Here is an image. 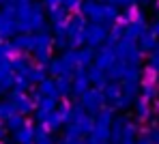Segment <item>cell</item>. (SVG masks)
<instances>
[{"label": "cell", "instance_id": "ac0fdd59", "mask_svg": "<svg viewBox=\"0 0 159 144\" xmlns=\"http://www.w3.org/2000/svg\"><path fill=\"white\" fill-rule=\"evenodd\" d=\"M157 52H159V39H157Z\"/></svg>", "mask_w": 159, "mask_h": 144}, {"label": "cell", "instance_id": "2e32d148", "mask_svg": "<svg viewBox=\"0 0 159 144\" xmlns=\"http://www.w3.org/2000/svg\"><path fill=\"white\" fill-rule=\"evenodd\" d=\"M78 2H80V0H65V4H67V7H75Z\"/></svg>", "mask_w": 159, "mask_h": 144}, {"label": "cell", "instance_id": "3957f363", "mask_svg": "<svg viewBox=\"0 0 159 144\" xmlns=\"http://www.w3.org/2000/svg\"><path fill=\"white\" fill-rule=\"evenodd\" d=\"M97 67L99 69H103L107 71L110 67H114L116 62H118V56H116V50H112V47H103L101 52H99V56H97Z\"/></svg>", "mask_w": 159, "mask_h": 144}, {"label": "cell", "instance_id": "30bf717a", "mask_svg": "<svg viewBox=\"0 0 159 144\" xmlns=\"http://www.w3.org/2000/svg\"><path fill=\"white\" fill-rule=\"evenodd\" d=\"M155 45H157V41H155V34H153V32H142V34H140V45H138L140 50H146V52H148V50H153Z\"/></svg>", "mask_w": 159, "mask_h": 144}, {"label": "cell", "instance_id": "277c9868", "mask_svg": "<svg viewBox=\"0 0 159 144\" xmlns=\"http://www.w3.org/2000/svg\"><path fill=\"white\" fill-rule=\"evenodd\" d=\"M125 127H127V120L125 118H114L112 120V125H110V144H120Z\"/></svg>", "mask_w": 159, "mask_h": 144}, {"label": "cell", "instance_id": "5b68a950", "mask_svg": "<svg viewBox=\"0 0 159 144\" xmlns=\"http://www.w3.org/2000/svg\"><path fill=\"white\" fill-rule=\"evenodd\" d=\"M103 39H106V28H103L101 24H90V26L86 28V41H88L90 45H99Z\"/></svg>", "mask_w": 159, "mask_h": 144}, {"label": "cell", "instance_id": "e0dca14e", "mask_svg": "<svg viewBox=\"0 0 159 144\" xmlns=\"http://www.w3.org/2000/svg\"><path fill=\"white\" fill-rule=\"evenodd\" d=\"M155 120H157V127H159V110H157V116H155Z\"/></svg>", "mask_w": 159, "mask_h": 144}, {"label": "cell", "instance_id": "8fae6325", "mask_svg": "<svg viewBox=\"0 0 159 144\" xmlns=\"http://www.w3.org/2000/svg\"><path fill=\"white\" fill-rule=\"evenodd\" d=\"M135 142H138V129H135V125H127L123 131L120 144H135Z\"/></svg>", "mask_w": 159, "mask_h": 144}, {"label": "cell", "instance_id": "7c38bea8", "mask_svg": "<svg viewBox=\"0 0 159 144\" xmlns=\"http://www.w3.org/2000/svg\"><path fill=\"white\" fill-rule=\"evenodd\" d=\"M135 114L140 120H144V118H148L151 116V110H148V101H144V99H138L135 101Z\"/></svg>", "mask_w": 159, "mask_h": 144}, {"label": "cell", "instance_id": "7a4b0ae2", "mask_svg": "<svg viewBox=\"0 0 159 144\" xmlns=\"http://www.w3.org/2000/svg\"><path fill=\"white\" fill-rule=\"evenodd\" d=\"M90 84V78H88V69H78V73L73 75V84H71V92L82 97Z\"/></svg>", "mask_w": 159, "mask_h": 144}, {"label": "cell", "instance_id": "5bb4252c", "mask_svg": "<svg viewBox=\"0 0 159 144\" xmlns=\"http://www.w3.org/2000/svg\"><path fill=\"white\" fill-rule=\"evenodd\" d=\"M148 65H151V69H153V71H155V73L159 75V52H155V54L151 56V60H148Z\"/></svg>", "mask_w": 159, "mask_h": 144}, {"label": "cell", "instance_id": "ba28073f", "mask_svg": "<svg viewBox=\"0 0 159 144\" xmlns=\"http://www.w3.org/2000/svg\"><path fill=\"white\" fill-rule=\"evenodd\" d=\"M95 60V52L90 47L86 50H78V67L80 69H88V65Z\"/></svg>", "mask_w": 159, "mask_h": 144}, {"label": "cell", "instance_id": "6da1fadb", "mask_svg": "<svg viewBox=\"0 0 159 144\" xmlns=\"http://www.w3.org/2000/svg\"><path fill=\"white\" fill-rule=\"evenodd\" d=\"M103 103H106V95H103L101 88H88L82 95V106H84L86 112L97 114L99 110H103Z\"/></svg>", "mask_w": 159, "mask_h": 144}, {"label": "cell", "instance_id": "4fadbf2b", "mask_svg": "<svg viewBox=\"0 0 159 144\" xmlns=\"http://www.w3.org/2000/svg\"><path fill=\"white\" fill-rule=\"evenodd\" d=\"M155 97H157L155 84H144V86H142V99H144V101H151V99H155Z\"/></svg>", "mask_w": 159, "mask_h": 144}, {"label": "cell", "instance_id": "9a60e30c", "mask_svg": "<svg viewBox=\"0 0 159 144\" xmlns=\"http://www.w3.org/2000/svg\"><path fill=\"white\" fill-rule=\"evenodd\" d=\"M135 144H153L151 140H148V136H144V138H138V142Z\"/></svg>", "mask_w": 159, "mask_h": 144}, {"label": "cell", "instance_id": "8992f818", "mask_svg": "<svg viewBox=\"0 0 159 144\" xmlns=\"http://www.w3.org/2000/svg\"><path fill=\"white\" fill-rule=\"evenodd\" d=\"M88 78H90V82H93L95 86L101 88V90L107 86V75H106V71H103V69H99L97 65L88 69Z\"/></svg>", "mask_w": 159, "mask_h": 144}, {"label": "cell", "instance_id": "9c48e42d", "mask_svg": "<svg viewBox=\"0 0 159 144\" xmlns=\"http://www.w3.org/2000/svg\"><path fill=\"white\" fill-rule=\"evenodd\" d=\"M140 92V80H125L123 82V95L129 97V99H135Z\"/></svg>", "mask_w": 159, "mask_h": 144}, {"label": "cell", "instance_id": "52a82bcc", "mask_svg": "<svg viewBox=\"0 0 159 144\" xmlns=\"http://www.w3.org/2000/svg\"><path fill=\"white\" fill-rule=\"evenodd\" d=\"M103 95H106V101H110L112 106L123 97V86L118 84V82H110L106 88H103Z\"/></svg>", "mask_w": 159, "mask_h": 144}]
</instances>
